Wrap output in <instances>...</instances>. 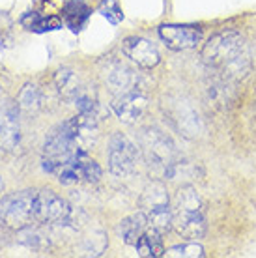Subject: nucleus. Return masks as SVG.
I'll use <instances>...</instances> for the list:
<instances>
[{
    "mask_svg": "<svg viewBox=\"0 0 256 258\" xmlns=\"http://www.w3.org/2000/svg\"><path fill=\"white\" fill-rule=\"evenodd\" d=\"M202 60L215 79L230 84L245 79L250 71L247 41L234 30H224L212 36L202 49Z\"/></svg>",
    "mask_w": 256,
    "mask_h": 258,
    "instance_id": "f257e3e1",
    "label": "nucleus"
},
{
    "mask_svg": "<svg viewBox=\"0 0 256 258\" xmlns=\"http://www.w3.org/2000/svg\"><path fill=\"white\" fill-rule=\"evenodd\" d=\"M172 226L187 239H199L206 234V204L193 185H183L174 195Z\"/></svg>",
    "mask_w": 256,
    "mask_h": 258,
    "instance_id": "f03ea898",
    "label": "nucleus"
},
{
    "mask_svg": "<svg viewBox=\"0 0 256 258\" xmlns=\"http://www.w3.org/2000/svg\"><path fill=\"white\" fill-rule=\"evenodd\" d=\"M141 150L144 154L148 167L159 172L163 178L174 180L181 170L183 163L179 159L174 142L163 131L155 127H146L141 133Z\"/></svg>",
    "mask_w": 256,
    "mask_h": 258,
    "instance_id": "7ed1b4c3",
    "label": "nucleus"
},
{
    "mask_svg": "<svg viewBox=\"0 0 256 258\" xmlns=\"http://www.w3.org/2000/svg\"><path fill=\"white\" fill-rule=\"evenodd\" d=\"M141 212L146 215L150 226L165 234L172 226V204L167 187L161 181L148 183L141 197Z\"/></svg>",
    "mask_w": 256,
    "mask_h": 258,
    "instance_id": "20e7f679",
    "label": "nucleus"
},
{
    "mask_svg": "<svg viewBox=\"0 0 256 258\" xmlns=\"http://www.w3.org/2000/svg\"><path fill=\"white\" fill-rule=\"evenodd\" d=\"M36 195L38 191L26 189L6 197L2 202V221L15 230L32 225L36 221Z\"/></svg>",
    "mask_w": 256,
    "mask_h": 258,
    "instance_id": "39448f33",
    "label": "nucleus"
},
{
    "mask_svg": "<svg viewBox=\"0 0 256 258\" xmlns=\"http://www.w3.org/2000/svg\"><path fill=\"white\" fill-rule=\"evenodd\" d=\"M141 157V148L122 133H114L109 142V168L118 178L133 174Z\"/></svg>",
    "mask_w": 256,
    "mask_h": 258,
    "instance_id": "423d86ee",
    "label": "nucleus"
},
{
    "mask_svg": "<svg viewBox=\"0 0 256 258\" xmlns=\"http://www.w3.org/2000/svg\"><path fill=\"white\" fill-rule=\"evenodd\" d=\"M75 212L62 197L52 193L49 189L38 191L36 195V221L45 225L66 226L73 223Z\"/></svg>",
    "mask_w": 256,
    "mask_h": 258,
    "instance_id": "0eeeda50",
    "label": "nucleus"
},
{
    "mask_svg": "<svg viewBox=\"0 0 256 258\" xmlns=\"http://www.w3.org/2000/svg\"><path fill=\"white\" fill-rule=\"evenodd\" d=\"M21 144L19 105L13 101L0 103V150L15 152Z\"/></svg>",
    "mask_w": 256,
    "mask_h": 258,
    "instance_id": "6e6552de",
    "label": "nucleus"
},
{
    "mask_svg": "<svg viewBox=\"0 0 256 258\" xmlns=\"http://www.w3.org/2000/svg\"><path fill=\"white\" fill-rule=\"evenodd\" d=\"M159 38L172 51H187L200 43L202 30L195 25H163L159 28Z\"/></svg>",
    "mask_w": 256,
    "mask_h": 258,
    "instance_id": "1a4fd4ad",
    "label": "nucleus"
},
{
    "mask_svg": "<svg viewBox=\"0 0 256 258\" xmlns=\"http://www.w3.org/2000/svg\"><path fill=\"white\" fill-rule=\"evenodd\" d=\"M122 51L133 64H137L142 70H152L161 60L157 47L150 39L141 38V36H129L123 39Z\"/></svg>",
    "mask_w": 256,
    "mask_h": 258,
    "instance_id": "9d476101",
    "label": "nucleus"
},
{
    "mask_svg": "<svg viewBox=\"0 0 256 258\" xmlns=\"http://www.w3.org/2000/svg\"><path fill=\"white\" fill-rule=\"evenodd\" d=\"M146 109H148V97L141 88L118 94V96H114V101H112L114 114L125 123L137 122L139 118L144 116Z\"/></svg>",
    "mask_w": 256,
    "mask_h": 258,
    "instance_id": "9b49d317",
    "label": "nucleus"
},
{
    "mask_svg": "<svg viewBox=\"0 0 256 258\" xmlns=\"http://www.w3.org/2000/svg\"><path fill=\"white\" fill-rule=\"evenodd\" d=\"M103 77H105V83L109 84V88L112 90L114 96L141 88L137 73L125 68L123 64H120V62H114V60L107 62V66L103 68Z\"/></svg>",
    "mask_w": 256,
    "mask_h": 258,
    "instance_id": "f8f14e48",
    "label": "nucleus"
},
{
    "mask_svg": "<svg viewBox=\"0 0 256 258\" xmlns=\"http://www.w3.org/2000/svg\"><path fill=\"white\" fill-rule=\"evenodd\" d=\"M54 84H56L58 94L66 101H75L79 94L84 90L79 75L73 70H70V68H60L54 73Z\"/></svg>",
    "mask_w": 256,
    "mask_h": 258,
    "instance_id": "ddd939ff",
    "label": "nucleus"
},
{
    "mask_svg": "<svg viewBox=\"0 0 256 258\" xmlns=\"http://www.w3.org/2000/svg\"><path fill=\"white\" fill-rule=\"evenodd\" d=\"M92 10L86 4V0H70L62 8V17L64 23L71 28V32H81L84 25L88 23Z\"/></svg>",
    "mask_w": 256,
    "mask_h": 258,
    "instance_id": "4468645a",
    "label": "nucleus"
},
{
    "mask_svg": "<svg viewBox=\"0 0 256 258\" xmlns=\"http://www.w3.org/2000/svg\"><path fill=\"white\" fill-rule=\"evenodd\" d=\"M148 226H150V223H148L146 215L142 212H139V213H133V215L125 217V219L120 223L118 234H120V238H122L127 245H137L139 238L146 232Z\"/></svg>",
    "mask_w": 256,
    "mask_h": 258,
    "instance_id": "2eb2a0df",
    "label": "nucleus"
},
{
    "mask_svg": "<svg viewBox=\"0 0 256 258\" xmlns=\"http://www.w3.org/2000/svg\"><path fill=\"white\" fill-rule=\"evenodd\" d=\"M137 254L142 258H159L165 256V245H163V238L161 232L154 226H148L146 232L142 234L139 241H137Z\"/></svg>",
    "mask_w": 256,
    "mask_h": 258,
    "instance_id": "dca6fc26",
    "label": "nucleus"
},
{
    "mask_svg": "<svg viewBox=\"0 0 256 258\" xmlns=\"http://www.w3.org/2000/svg\"><path fill=\"white\" fill-rule=\"evenodd\" d=\"M21 25L26 30L36 34H45L51 30H60L62 28V19L56 15H39L36 12H28L21 17Z\"/></svg>",
    "mask_w": 256,
    "mask_h": 258,
    "instance_id": "f3484780",
    "label": "nucleus"
},
{
    "mask_svg": "<svg viewBox=\"0 0 256 258\" xmlns=\"http://www.w3.org/2000/svg\"><path fill=\"white\" fill-rule=\"evenodd\" d=\"M17 105H19L21 112H25V114H36L41 109V105H43V94H41L38 84L26 83L19 92Z\"/></svg>",
    "mask_w": 256,
    "mask_h": 258,
    "instance_id": "a211bd4d",
    "label": "nucleus"
},
{
    "mask_svg": "<svg viewBox=\"0 0 256 258\" xmlns=\"http://www.w3.org/2000/svg\"><path fill=\"white\" fill-rule=\"evenodd\" d=\"M19 232V241L23 245L30 247V249H43L47 245V239L41 232H39L38 228H34L32 225L25 226V228H21L17 230Z\"/></svg>",
    "mask_w": 256,
    "mask_h": 258,
    "instance_id": "6ab92c4d",
    "label": "nucleus"
},
{
    "mask_svg": "<svg viewBox=\"0 0 256 258\" xmlns=\"http://www.w3.org/2000/svg\"><path fill=\"white\" fill-rule=\"evenodd\" d=\"M97 12L101 13L110 25H120L123 21V12L118 4V0H101L97 6Z\"/></svg>",
    "mask_w": 256,
    "mask_h": 258,
    "instance_id": "aec40b11",
    "label": "nucleus"
},
{
    "mask_svg": "<svg viewBox=\"0 0 256 258\" xmlns=\"http://www.w3.org/2000/svg\"><path fill=\"white\" fill-rule=\"evenodd\" d=\"M204 252V247L199 245V243H183V245H174L170 247L168 251H165V256H172V258H202Z\"/></svg>",
    "mask_w": 256,
    "mask_h": 258,
    "instance_id": "412c9836",
    "label": "nucleus"
},
{
    "mask_svg": "<svg viewBox=\"0 0 256 258\" xmlns=\"http://www.w3.org/2000/svg\"><path fill=\"white\" fill-rule=\"evenodd\" d=\"M105 249H107V236L103 232H94L90 238L84 239V247H83L84 254L101 256Z\"/></svg>",
    "mask_w": 256,
    "mask_h": 258,
    "instance_id": "4be33fe9",
    "label": "nucleus"
},
{
    "mask_svg": "<svg viewBox=\"0 0 256 258\" xmlns=\"http://www.w3.org/2000/svg\"><path fill=\"white\" fill-rule=\"evenodd\" d=\"M101 176H103L101 167H99L94 159L84 157L83 159V180H86L88 183H97V181L101 180Z\"/></svg>",
    "mask_w": 256,
    "mask_h": 258,
    "instance_id": "5701e85b",
    "label": "nucleus"
},
{
    "mask_svg": "<svg viewBox=\"0 0 256 258\" xmlns=\"http://www.w3.org/2000/svg\"><path fill=\"white\" fill-rule=\"evenodd\" d=\"M12 43V19L6 13H0V47Z\"/></svg>",
    "mask_w": 256,
    "mask_h": 258,
    "instance_id": "b1692460",
    "label": "nucleus"
},
{
    "mask_svg": "<svg viewBox=\"0 0 256 258\" xmlns=\"http://www.w3.org/2000/svg\"><path fill=\"white\" fill-rule=\"evenodd\" d=\"M4 191V181H2V178H0V193Z\"/></svg>",
    "mask_w": 256,
    "mask_h": 258,
    "instance_id": "393cba45",
    "label": "nucleus"
},
{
    "mask_svg": "<svg viewBox=\"0 0 256 258\" xmlns=\"http://www.w3.org/2000/svg\"><path fill=\"white\" fill-rule=\"evenodd\" d=\"M0 219H2V202H0Z\"/></svg>",
    "mask_w": 256,
    "mask_h": 258,
    "instance_id": "a878e982",
    "label": "nucleus"
},
{
    "mask_svg": "<svg viewBox=\"0 0 256 258\" xmlns=\"http://www.w3.org/2000/svg\"><path fill=\"white\" fill-rule=\"evenodd\" d=\"M0 94H2V86H0Z\"/></svg>",
    "mask_w": 256,
    "mask_h": 258,
    "instance_id": "bb28decb",
    "label": "nucleus"
}]
</instances>
